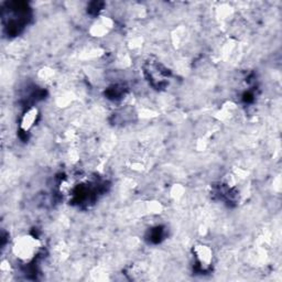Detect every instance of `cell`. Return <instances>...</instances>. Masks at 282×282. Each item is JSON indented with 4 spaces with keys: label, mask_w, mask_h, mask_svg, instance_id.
<instances>
[{
    "label": "cell",
    "mask_w": 282,
    "mask_h": 282,
    "mask_svg": "<svg viewBox=\"0 0 282 282\" xmlns=\"http://www.w3.org/2000/svg\"><path fill=\"white\" fill-rule=\"evenodd\" d=\"M40 240L30 235L19 237L14 245V256L22 262H30L34 259L40 249Z\"/></svg>",
    "instance_id": "6da1fadb"
},
{
    "label": "cell",
    "mask_w": 282,
    "mask_h": 282,
    "mask_svg": "<svg viewBox=\"0 0 282 282\" xmlns=\"http://www.w3.org/2000/svg\"><path fill=\"white\" fill-rule=\"evenodd\" d=\"M194 254L202 267H208L213 260V252L208 246L198 245L194 248Z\"/></svg>",
    "instance_id": "7a4b0ae2"
},
{
    "label": "cell",
    "mask_w": 282,
    "mask_h": 282,
    "mask_svg": "<svg viewBox=\"0 0 282 282\" xmlns=\"http://www.w3.org/2000/svg\"><path fill=\"white\" fill-rule=\"evenodd\" d=\"M38 118V110L36 108H30L28 112H26L24 115L21 118L20 127L24 130V132H29V130L34 127V122H36Z\"/></svg>",
    "instance_id": "3957f363"
}]
</instances>
